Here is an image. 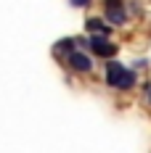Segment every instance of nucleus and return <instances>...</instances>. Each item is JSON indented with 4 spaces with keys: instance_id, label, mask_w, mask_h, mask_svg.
<instances>
[{
    "instance_id": "obj_4",
    "label": "nucleus",
    "mask_w": 151,
    "mask_h": 153,
    "mask_svg": "<svg viewBox=\"0 0 151 153\" xmlns=\"http://www.w3.org/2000/svg\"><path fill=\"white\" fill-rule=\"evenodd\" d=\"M106 19H109L111 24H125V21H127V16H125V11H122V5L106 8Z\"/></svg>"
},
{
    "instance_id": "obj_2",
    "label": "nucleus",
    "mask_w": 151,
    "mask_h": 153,
    "mask_svg": "<svg viewBox=\"0 0 151 153\" xmlns=\"http://www.w3.org/2000/svg\"><path fill=\"white\" fill-rule=\"evenodd\" d=\"M90 50L95 53V56L109 58V56H114V53H117V45H111L109 40H104V37H101V34H95V37H90Z\"/></svg>"
},
{
    "instance_id": "obj_8",
    "label": "nucleus",
    "mask_w": 151,
    "mask_h": 153,
    "mask_svg": "<svg viewBox=\"0 0 151 153\" xmlns=\"http://www.w3.org/2000/svg\"><path fill=\"white\" fill-rule=\"evenodd\" d=\"M149 103H151V87H149Z\"/></svg>"
},
{
    "instance_id": "obj_6",
    "label": "nucleus",
    "mask_w": 151,
    "mask_h": 153,
    "mask_svg": "<svg viewBox=\"0 0 151 153\" xmlns=\"http://www.w3.org/2000/svg\"><path fill=\"white\" fill-rule=\"evenodd\" d=\"M59 50H69V53H72V40H61V42H59Z\"/></svg>"
},
{
    "instance_id": "obj_5",
    "label": "nucleus",
    "mask_w": 151,
    "mask_h": 153,
    "mask_svg": "<svg viewBox=\"0 0 151 153\" xmlns=\"http://www.w3.org/2000/svg\"><path fill=\"white\" fill-rule=\"evenodd\" d=\"M88 29H93V32H101L104 37H109V34H111V27H106L104 21H98V19H90V21H88Z\"/></svg>"
},
{
    "instance_id": "obj_1",
    "label": "nucleus",
    "mask_w": 151,
    "mask_h": 153,
    "mask_svg": "<svg viewBox=\"0 0 151 153\" xmlns=\"http://www.w3.org/2000/svg\"><path fill=\"white\" fill-rule=\"evenodd\" d=\"M106 82L111 87H119V90H130L135 85V74L127 71L119 61H109L106 63Z\"/></svg>"
},
{
    "instance_id": "obj_3",
    "label": "nucleus",
    "mask_w": 151,
    "mask_h": 153,
    "mask_svg": "<svg viewBox=\"0 0 151 153\" xmlns=\"http://www.w3.org/2000/svg\"><path fill=\"white\" fill-rule=\"evenodd\" d=\"M69 63H72V69H74V71H85V74L93 69L90 58H88L82 50H72V53H69Z\"/></svg>"
},
{
    "instance_id": "obj_7",
    "label": "nucleus",
    "mask_w": 151,
    "mask_h": 153,
    "mask_svg": "<svg viewBox=\"0 0 151 153\" xmlns=\"http://www.w3.org/2000/svg\"><path fill=\"white\" fill-rule=\"evenodd\" d=\"M72 3H74V5H80V8H82V5H88V3H90V0H72Z\"/></svg>"
}]
</instances>
